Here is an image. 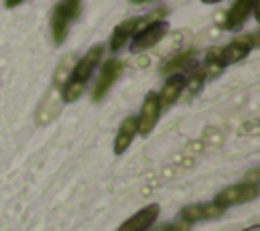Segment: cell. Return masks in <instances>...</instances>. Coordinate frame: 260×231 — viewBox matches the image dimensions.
I'll return each instance as SVG.
<instances>
[{"mask_svg":"<svg viewBox=\"0 0 260 231\" xmlns=\"http://www.w3.org/2000/svg\"><path fill=\"white\" fill-rule=\"evenodd\" d=\"M160 231H191V223L185 221V219H179V221H173V223L165 225Z\"/></svg>","mask_w":260,"mask_h":231,"instance_id":"17","label":"cell"},{"mask_svg":"<svg viewBox=\"0 0 260 231\" xmlns=\"http://www.w3.org/2000/svg\"><path fill=\"white\" fill-rule=\"evenodd\" d=\"M193 57H195V51H193V49H187V51L175 55L171 61H167V63L160 67V73H165V75H173V73H177L179 69H183L187 63H191Z\"/></svg>","mask_w":260,"mask_h":231,"instance_id":"14","label":"cell"},{"mask_svg":"<svg viewBox=\"0 0 260 231\" xmlns=\"http://www.w3.org/2000/svg\"><path fill=\"white\" fill-rule=\"evenodd\" d=\"M258 195H260L258 184L240 182V184L225 186L221 192H217V197H215V201H213V203H215V205H219L221 209H228V207L238 205V203H248V201H254Z\"/></svg>","mask_w":260,"mask_h":231,"instance_id":"2","label":"cell"},{"mask_svg":"<svg viewBox=\"0 0 260 231\" xmlns=\"http://www.w3.org/2000/svg\"><path fill=\"white\" fill-rule=\"evenodd\" d=\"M134 136H136V115H128V118H124V122L120 124L118 134H116V138H114V154H118V156L124 154V152L130 148Z\"/></svg>","mask_w":260,"mask_h":231,"instance_id":"11","label":"cell"},{"mask_svg":"<svg viewBox=\"0 0 260 231\" xmlns=\"http://www.w3.org/2000/svg\"><path fill=\"white\" fill-rule=\"evenodd\" d=\"M122 73V61L118 59H108L104 65H102V71L95 79V85H93V93H91V99L93 101H102L106 97V93L110 91V87L114 85V81L120 77Z\"/></svg>","mask_w":260,"mask_h":231,"instance_id":"5","label":"cell"},{"mask_svg":"<svg viewBox=\"0 0 260 231\" xmlns=\"http://www.w3.org/2000/svg\"><path fill=\"white\" fill-rule=\"evenodd\" d=\"M185 81H187V77H185V75H181V73H173V75L165 81V85H162L160 93H156V95H158L160 111H167V109H169V107L179 99L181 91L185 89Z\"/></svg>","mask_w":260,"mask_h":231,"instance_id":"8","label":"cell"},{"mask_svg":"<svg viewBox=\"0 0 260 231\" xmlns=\"http://www.w3.org/2000/svg\"><path fill=\"white\" fill-rule=\"evenodd\" d=\"M225 209H221L215 203H195V205H187L181 209V219L193 223V221H209V219H217L223 215Z\"/></svg>","mask_w":260,"mask_h":231,"instance_id":"9","label":"cell"},{"mask_svg":"<svg viewBox=\"0 0 260 231\" xmlns=\"http://www.w3.org/2000/svg\"><path fill=\"white\" fill-rule=\"evenodd\" d=\"M244 231H260V225H254V227H250V229H244Z\"/></svg>","mask_w":260,"mask_h":231,"instance_id":"19","label":"cell"},{"mask_svg":"<svg viewBox=\"0 0 260 231\" xmlns=\"http://www.w3.org/2000/svg\"><path fill=\"white\" fill-rule=\"evenodd\" d=\"M158 213H160V207L156 203H150L144 209H140L138 213H134L130 219H126L118 227V231H148L154 225V221L158 219Z\"/></svg>","mask_w":260,"mask_h":231,"instance_id":"7","label":"cell"},{"mask_svg":"<svg viewBox=\"0 0 260 231\" xmlns=\"http://www.w3.org/2000/svg\"><path fill=\"white\" fill-rule=\"evenodd\" d=\"M254 2H256V0H236V2L232 4V8L228 10V14H225L223 28H228V30L240 28V26L246 22V18L250 16V12H252V8H254Z\"/></svg>","mask_w":260,"mask_h":231,"instance_id":"10","label":"cell"},{"mask_svg":"<svg viewBox=\"0 0 260 231\" xmlns=\"http://www.w3.org/2000/svg\"><path fill=\"white\" fill-rule=\"evenodd\" d=\"M138 22H140V18H128V20L120 22V24L114 28L112 36H110V49H112V51H120V49L126 45V41L136 32Z\"/></svg>","mask_w":260,"mask_h":231,"instance_id":"13","label":"cell"},{"mask_svg":"<svg viewBox=\"0 0 260 231\" xmlns=\"http://www.w3.org/2000/svg\"><path fill=\"white\" fill-rule=\"evenodd\" d=\"M24 0H4V6L6 8H14V6H18V4H22Z\"/></svg>","mask_w":260,"mask_h":231,"instance_id":"18","label":"cell"},{"mask_svg":"<svg viewBox=\"0 0 260 231\" xmlns=\"http://www.w3.org/2000/svg\"><path fill=\"white\" fill-rule=\"evenodd\" d=\"M203 81H205V71L203 69H197L191 77H187V81H185V93L187 95H193V93H197L201 87H203Z\"/></svg>","mask_w":260,"mask_h":231,"instance_id":"15","label":"cell"},{"mask_svg":"<svg viewBox=\"0 0 260 231\" xmlns=\"http://www.w3.org/2000/svg\"><path fill=\"white\" fill-rule=\"evenodd\" d=\"M69 16L65 14V10L61 8V4H57L53 8L51 14V34H53V43L55 45H63L67 38V30H69Z\"/></svg>","mask_w":260,"mask_h":231,"instance_id":"12","label":"cell"},{"mask_svg":"<svg viewBox=\"0 0 260 231\" xmlns=\"http://www.w3.org/2000/svg\"><path fill=\"white\" fill-rule=\"evenodd\" d=\"M158 115H160L158 95H156L154 91H148L146 97H144V101H142L140 113H138V118H136V134L148 136V134L152 132V128L156 126Z\"/></svg>","mask_w":260,"mask_h":231,"instance_id":"3","label":"cell"},{"mask_svg":"<svg viewBox=\"0 0 260 231\" xmlns=\"http://www.w3.org/2000/svg\"><path fill=\"white\" fill-rule=\"evenodd\" d=\"M201 2H205V4H213V2H219V0H201Z\"/></svg>","mask_w":260,"mask_h":231,"instance_id":"20","label":"cell"},{"mask_svg":"<svg viewBox=\"0 0 260 231\" xmlns=\"http://www.w3.org/2000/svg\"><path fill=\"white\" fill-rule=\"evenodd\" d=\"M260 47V38L258 34H244V36H238L234 38L230 45L225 47H213L205 53V63L207 65H215V67H225V65H232V63H238L242 61L252 49Z\"/></svg>","mask_w":260,"mask_h":231,"instance_id":"1","label":"cell"},{"mask_svg":"<svg viewBox=\"0 0 260 231\" xmlns=\"http://www.w3.org/2000/svg\"><path fill=\"white\" fill-rule=\"evenodd\" d=\"M167 30H169V24L162 22V20L160 22H152V24L136 30L134 38L130 41V51L132 53H140V51H146V49L154 47L167 34Z\"/></svg>","mask_w":260,"mask_h":231,"instance_id":"4","label":"cell"},{"mask_svg":"<svg viewBox=\"0 0 260 231\" xmlns=\"http://www.w3.org/2000/svg\"><path fill=\"white\" fill-rule=\"evenodd\" d=\"M59 4L65 10V14L69 16V20H75L79 16V12H81V0H63Z\"/></svg>","mask_w":260,"mask_h":231,"instance_id":"16","label":"cell"},{"mask_svg":"<svg viewBox=\"0 0 260 231\" xmlns=\"http://www.w3.org/2000/svg\"><path fill=\"white\" fill-rule=\"evenodd\" d=\"M102 53H104V49H102V45H93L77 63H75V67L71 69V73H69V79L67 81H73V83H79V85H85V81L89 79V75L93 73V69L98 67V61H100V57H102Z\"/></svg>","mask_w":260,"mask_h":231,"instance_id":"6","label":"cell"}]
</instances>
